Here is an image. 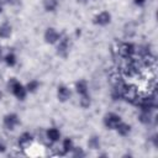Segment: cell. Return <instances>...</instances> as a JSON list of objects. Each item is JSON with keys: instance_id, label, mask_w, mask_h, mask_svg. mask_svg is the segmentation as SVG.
I'll return each mask as SVG.
<instances>
[{"instance_id": "ffe728a7", "label": "cell", "mask_w": 158, "mask_h": 158, "mask_svg": "<svg viewBox=\"0 0 158 158\" xmlns=\"http://www.w3.org/2000/svg\"><path fill=\"white\" fill-rule=\"evenodd\" d=\"M80 106L84 107V109H86V107L90 106V96L88 94L80 95Z\"/></svg>"}, {"instance_id": "7402d4cb", "label": "cell", "mask_w": 158, "mask_h": 158, "mask_svg": "<svg viewBox=\"0 0 158 158\" xmlns=\"http://www.w3.org/2000/svg\"><path fill=\"white\" fill-rule=\"evenodd\" d=\"M37 88H38V81H37V80H32V81H30V83L27 84V86H26V90L32 93V91H35Z\"/></svg>"}, {"instance_id": "4316f807", "label": "cell", "mask_w": 158, "mask_h": 158, "mask_svg": "<svg viewBox=\"0 0 158 158\" xmlns=\"http://www.w3.org/2000/svg\"><path fill=\"white\" fill-rule=\"evenodd\" d=\"M77 1H78V2H86L88 0H77Z\"/></svg>"}, {"instance_id": "44dd1931", "label": "cell", "mask_w": 158, "mask_h": 158, "mask_svg": "<svg viewBox=\"0 0 158 158\" xmlns=\"http://www.w3.org/2000/svg\"><path fill=\"white\" fill-rule=\"evenodd\" d=\"M5 62H6V64L10 65V67L15 65V64H16V57H15V54H14V53H9V54L5 57Z\"/></svg>"}, {"instance_id": "7a4b0ae2", "label": "cell", "mask_w": 158, "mask_h": 158, "mask_svg": "<svg viewBox=\"0 0 158 158\" xmlns=\"http://www.w3.org/2000/svg\"><path fill=\"white\" fill-rule=\"evenodd\" d=\"M7 86H9V89H11V91H12V94L17 98V99H20V100H23L25 98H26V88H23L16 79H10V81H9V84H7Z\"/></svg>"}, {"instance_id": "9a60e30c", "label": "cell", "mask_w": 158, "mask_h": 158, "mask_svg": "<svg viewBox=\"0 0 158 158\" xmlns=\"http://www.w3.org/2000/svg\"><path fill=\"white\" fill-rule=\"evenodd\" d=\"M59 137H60V133H59V131H58L57 128H49V130L47 131V138H48L51 142L58 141Z\"/></svg>"}, {"instance_id": "f1b7e54d", "label": "cell", "mask_w": 158, "mask_h": 158, "mask_svg": "<svg viewBox=\"0 0 158 158\" xmlns=\"http://www.w3.org/2000/svg\"><path fill=\"white\" fill-rule=\"evenodd\" d=\"M0 12H1V6H0Z\"/></svg>"}, {"instance_id": "8fae6325", "label": "cell", "mask_w": 158, "mask_h": 158, "mask_svg": "<svg viewBox=\"0 0 158 158\" xmlns=\"http://www.w3.org/2000/svg\"><path fill=\"white\" fill-rule=\"evenodd\" d=\"M69 96H70V90H69L67 86H64V85L58 86V90H57V98H58L59 101L64 102V101H67V100L69 99Z\"/></svg>"}, {"instance_id": "ac0fdd59", "label": "cell", "mask_w": 158, "mask_h": 158, "mask_svg": "<svg viewBox=\"0 0 158 158\" xmlns=\"http://www.w3.org/2000/svg\"><path fill=\"white\" fill-rule=\"evenodd\" d=\"M139 121L142 122V123H151V121H152V114H151V111H141V114H139Z\"/></svg>"}, {"instance_id": "83f0119b", "label": "cell", "mask_w": 158, "mask_h": 158, "mask_svg": "<svg viewBox=\"0 0 158 158\" xmlns=\"http://www.w3.org/2000/svg\"><path fill=\"white\" fill-rule=\"evenodd\" d=\"M1 98H2V93L0 91V100H1Z\"/></svg>"}, {"instance_id": "277c9868", "label": "cell", "mask_w": 158, "mask_h": 158, "mask_svg": "<svg viewBox=\"0 0 158 158\" xmlns=\"http://www.w3.org/2000/svg\"><path fill=\"white\" fill-rule=\"evenodd\" d=\"M136 49H135V46L132 43H128V42H123L118 46L117 48V53L122 57V58H132V56L135 54Z\"/></svg>"}, {"instance_id": "8992f818", "label": "cell", "mask_w": 158, "mask_h": 158, "mask_svg": "<svg viewBox=\"0 0 158 158\" xmlns=\"http://www.w3.org/2000/svg\"><path fill=\"white\" fill-rule=\"evenodd\" d=\"M110 21H111V15L107 11L100 12L99 15H96L94 17V23L95 25H100V26H105V25L110 23Z\"/></svg>"}, {"instance_id": "30bf717a", "label": "cell", "mask_w": 158, "mask_h": 158, "mask_svg": "<svg viewBox=\"0 0 158 158\" xmlns=\"http://www.w3.org/2000/svg\"><path fill=\"white\" fill-rule=\"evenodd\" d=\"M31 143H32V136L28 132H25L19 137V147L21 149H26L27 147H30Z\"/></svg>"}, {"instance_id": "9c48e42d", "label": "cell", "mask_w": 158, "mask_h": 158, "mask_svg": "<svg viewBox=\"0 0 158 158\" xmlns=\"http://www.w3.org/2000/svg\"><path fill=\"white\" fill-rule=\"evenodd\" d=\"M58 38H59V33L54 30V28H47V31L44 32V40H46V42L47 43H56L57 41H58Z\"/></svg>"}, {"instance_id": "5b68a950", "label": "cell", "mask_w": 158, "mask_h": 158, "mask_svg": "<svg viewBox=\"0 0 158 158\" xmlns=\"http://www.w3.org/2000/svg\"><path fill=\"white\" fill-rule=\"evenodd\" d=\"M121 122V117L114 112H110V114H106L105 117H104V123L105 126L109 128V130H114L116 128V126Z\"/></svg>"}, {"instance_id": "d6986e66", "label": "cell", "mask_w": 158, "mask_h": 158, "mask_svg": "<svg viewBox=\"0 0 158 158\" xmlns=\"http://www.w3.org/2000/svg\"><path fill=\"white\" fill-rule=\"evenodd\" d=\"M88 146L91 149H99L100 148V138L98 136H93L88 141Z\"/></svg>"}, {"instance_id": "e0dca14e", "label": "cell", "mask_w": 158, "mask_h": 158, "mask_svg": "<svg viewBox=\"0 0 158 158\" xmlns=\"http://www.w3.org/2000/svg\"><path fill=\"white\" fill-rule=\"evenodd\" d=\"M72 149H73V141H72L70 138H65V139L63 141V151L59 152V154H60V156L67 154V153L70 152Z\"/></svg>"}, {"instance_id": "603a6c76", "label": "cell", "mask_w": 158, "mask_h": 158, "mask_svg": "<svg viewBox=\"0 0 158 158\" xmlns=\"http://www.w3.org/2000/svg\"><path fill=\"white\" fill-rule=\"evenodd\" d=\"M72 151H73V157H85V153H84V151L80 147H78V148L73 147Z\"/></svg>"}, {"instance_id": "3957f363", "label": "cell", "mask_w": 158, "mask_h": 158, "mask_svg": "<svg viewBox=\"0 0 158 158\" xmlns=\"http://www.w3.org/2000/svg\"><path fill=\"white\" fill-rule=\"evenodd\" d=\"M122 98H123L126 101L135 104L136 100L138 99V90H137V88H136L135 85H132V84H128V85L125 84V86H123V93H122Z\"/></svg>"}, {"instance_id": "5bb4252c", "label": "cell", "mask_w": 158, "mask_h": 158, "mask_svg": "<svg viewBox=\"0 0 158 158\" xmlns=\"http://www.w3.org/2000/svg\"><path fill=\"white\" fill-rule=\"evenodd\" d=\"M10 35H11V26L7 22L2 23L0 26V37L1 38H7V37H10Z\"/></svg>"}, {"instance_id": "2e32d148", "label": "cell", "mask_w": 158, "mask_h": 158, "mask_svg": "<svg viewBox=\"0 0 158 158\" xmlns=\"http://www.w3.org/2000/svg\"><path fill=\"white\" fill-rule=\"evenodd\" d=\"M58 6V0H43V7L46 11H54Z\"/></svg>"}, {"instance_id": "6da1fadb", "label": "cell", "mask_w": 158, "mask_h": 158, "mask_svg": "<svg viewBox=\"0 0 158 158\" xmlns=\"http://www.w3.org/2000/svg\"><path fill=\"white\" fill-rule=\"evenodd\" d=\"M135 104L141 109V111H152V109L156 107V95L137 99Z\"/></svg>"}, {"instance_id": "484cf974", "label": "cell", "mask_w": 158, "mask_h": 158, "mask_svg": "<svg viewBox=\"0 0 158 158\" xmlns=\"http://www.w3.org/2000/svg\"><path fill=\"white\" fill-rule=\"evenodd\" d=\"M133 1H135V4H136V5H143L146 0H133Z\"/></svg>"}, {"instance_id": "7c38bea8", "label": "cell", "mask_w": 158, "mask_h": 158, "mask_svg": "<svg viewBox=\"0 0 158 158\" xmlns=\"http://www.w3.org/2000/svg\"><path fill=\"white\" fill-rule=\"evenodd\" d=\"M75 89L78 91L79 95H85L88 94V85H86V81L85 80H79L75 83Z\"/></svg>"}, {"instance_id": "d4e9b609", "label": "cell", "mask_w": 158, "mask_h": 158, "mask_svg": "<svg viewBox=\"0 0 158 158\" xmlns=\"http://www.w3.org/2000/svg\"><path fill=\"white\" fill-rule=\"evenodd\" d=\"M152 141H153V143H154V146H156V147H158V141H157V135H154V136L152 137Z\"/></svg>"}, {"instance_id": "cb8c5ba5", "label": "cell", "mask_w": 158, "mask_h": 158, "mask_svg": "<svg viewBox=\"0 0 158 158\" xmlns=\"http://www.w3.org/2000/svg\"><path fill=\"white\" fill-rule=\"evenodd\" d=\"M6 151V146H5V143L2 142V139H0V153H2V152H5Z\"/></svg>"}, {"instance_id": "52a82bcc", "label": "cell", "mask_w": 158, "mask_h": 158, "mask_svg": "<svg viewBox=\"0 0 158 158\" xmlns=\"http://www.w3.org/2000/svg\"><path fill=\"white\" fill-rule=\"evenodd\" d=\"M17 123H19V117L16 114H9L4 117V126L7 130H14Z\"/></svg>"}, {"instance_id": "ba28073f", "label": "cell", "mask_w": 158, "mask_h": 158, "mask_svg": "<svg viewBox=\"0 0 158 158\" xmlns=\"http://www.w3.org/2000/svg\"><path fill=\"white\" fill-rule=\"evenodd\" d=\"M68 51H69V41H68L67 37H63L59 41V44L57 47V53L59 56H62V57H67Z\"/></svg>"}, {"instance_id": "f546056e", "label": "cell", "mask_w": 158, "mask_h": 158, "mask_svg": "<svg viewBox=\"0 0 158 158\" xmlns=\"http://www.w3.org/2000/svg\"><path fill=\"white\" fill-rule=\"evenodd\" d=\"M0 54H1V51H0Z\"/></svg>"}, {"instance_id": "4fadbf2b", "label": "cell", "mask_w": 158, "mask_h": 158, "mask_svg": "<svg viewBox=\"0 0 158 158\" xmlns=\"http://www.w3.org/2000/svg\"><path fill=\"white\" fill-rule=\"evenodd\" d=\"M116 130H117L118 135H121V136H127V135L130 133V131H131V126L127 125V123L120 122V123L116 126Z\"/></svg>"}]
</instances>
